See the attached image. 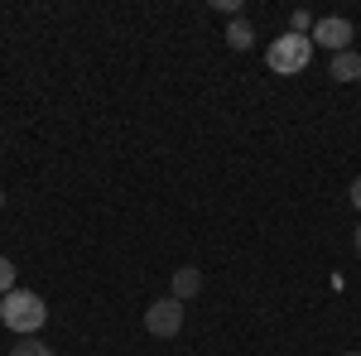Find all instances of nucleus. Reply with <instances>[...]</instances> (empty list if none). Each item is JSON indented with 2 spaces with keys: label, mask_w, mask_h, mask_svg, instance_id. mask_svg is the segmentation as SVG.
<instances>
[{
  "label": "nucleus",
  "mask_w": 361,
  "mask_h": 356,
  "mask_svg": "<svg viewBox=\"0 0 361 356\" xmlns=\"http://www.w3.org/2000/svg\"><path fill=\"white\" fill-rule=\"evenodd\" d=\"M0 207H5V192H0Z\"/></svg>",
  "instance_id": "nucleus-14"
},
{
  "label": "nucleus",
  "mask_w": 361,
  "mask_h": 356,
  "mask_svg": "<svg viewBox=\"0 0 361 356\" xmlns=\"http://www.w3.org/2000/svg\"><path fill=\"white\" fill-rule=\"evenodd\" d=\"M10 356H54V347H44V342H34V337H25L20 347H10Z\"/></svg>",
  "instance_id": "nucleus-8"
},
{
  "label": "nucleus",
  "mask_w": 361,
  "mask_h": 356,
  "mask_svg": "<svg viewBox=\"0 0 361 356\" xmlns=\"http://www.w3.org/2000/svg\"><path fill=\"white\" fill-rule=\"evenodd\" d=\"M313 25H318V20H313L308 10H294V15H289V34H313Z\"/></svg>",
  "instance_id": "nucleus-9"
},
{
  "label": "nucleus",
  "mask_w": 361,
  "mask_h": 356,
  "mask_svg": "<svg viewBox=\"0 0 361 356\" xmlns=\"http://www.w3.org/2000/svg\"><path fill=\"white\" fill-rule=\"evenodd\" d=\"M10 289H15V260H10V255H0V299H5Z\"/></svg>",
  "instance_id": "nucleus-10"
},
{
  "label": "nucleus",
  "mask_w": 361,
  "mask_h": 356,
  "mask_svg": "<svg viewBox=\"0 0 361 356\" xmlns=\"http://www.w3.org/2000/svg\"><path fill=\"white\" fill-rule=\"evenodd\" d=\"M308 58H313V39L308 34H279L270 44V54H265V63H270V73L289 78V73H304Z\"/></svg>",
  "instance_id": "nucleus-2"
},
{
  "label": "nucleus",
  "mask_w": 361,
  "mask_h": 356,
  "mask_svg": "<svg viewBox=\"0 0 361 356\" xmlns=\"http://www.w3.org/2000/svg\"><path fill=\"white\" fill-rule=\"evenodd\" d=\"M328 78H337V82H361V54H357V49H347V54H333V68H328Z\"/></svg>",
  "instance_id": "nucleus-6"
},
{
  "label": "nucleus",
  "mask_w": 361,
  "mask_h": 356,
  "mask_svg": "<svg viewBox=\"0 0 361 356\" xmlns=\"http://www.w3.org/2000/svg\"><path fill=\"white\" fill-rule=\"evenodd\" d=\"M357 255H361V226H357Z\"/></svg>",
  "instance_id": "nucleus-12"
},
{
  "label": "nucleus",
  "mask_w": 361,
  "mask_h": 356,
  "mask_svg": "<svg viewBox=\"0 0 361 356\" xmlns=\"http://www.w3.org/2000/svg\"><path fill=\"white\" fill-rule=\"evenodd\" d=\"M342 356H361V352H342Z\"/></svg>",
  "instance_id": "nucleus-13"
},
{
  "label": "nucleus",
  "mask_w": 361,
  "mask_h": 356,
  "mask_svg": "<svg viewBox=\"0 0 361 356\" xmlns=\"http://www.w3.org/2000/svg\"><path fill=\"white\" fill-rule=\"evenodd\" d=\"M313 44H323V49H333V54H347L352 49V20H342V15H323L313 34H308Z\"/></svg>",
  "instance_id": "nucleus-4"
},
{
  "label": "nucleus",
  "mask_w": 361,
  "mask_h": 356,
  "mask_svg": "<svg viewBox=\"0 0 361 356\" xmlns=\"http://www.w3.org/2000/svg\"><path fill=\"white\" fill-rule=\"evenodd\" d=\"M226 44H231V49H250V44H255V29H250L246 20H231V25H226Z\"/></svg>",
  "instance_id": "nucleus-7"
},
{
  "label": "nucleus",
  "mask_w": 361,
  "mask_h": 356,
  "mask_svg": "<svg viewBox=\"0 0 361 356\" xmlns=\"http://www.w3.org/2000/svg\"><path fill=\"white\" fill-rule=\"evenodd\" d=\"M352 207H357V212H361V178H357V183H352Z\"/></svg>",
  "instance_id": "nucleus-11"
},
{
  "label": "nucleus",
  "mask_w": 361,
  "mask_h": 356,
  "mask_svg": "<svg viewBox=\"0 0 361 356\" xmlns=\"http://www.w3.org/2000/svg\"><path fill=\"white\" fill-rule=\"evenodd\" d=\"M0 323L10 332H20V337H34V332L49 323V308H44L39 294H29V289H10L0 299Z\"/></svg>",
  "instance_id": "nucleus-1"
},
{
  "label": "nucleus",
  "mask_w": 361,
  "mask_h": 356,
  "mask_svg": "<svg viewBox=\"0 0 361 356\" xmlns=\"http://www.w3.org/2000/svg\"><path fill=\"white\" fill-rule=\"evenodd\" d=\"M145 328H149V337H178V332H183V303L178 299H154L145 308Z\"/></svg>",
  "instance_id": "nucleus-3"
},
{
  "label": "nucleus",
  "mask_w": 361,
  "mask_h": 356,
  "mask_svg": "<svg viewBox=\"0 0 361 356\" xmlns=\"http://www.w3.org/2000/svg\"><path fill=\"white\" fill-rule=\"evenodd\" d=\"M202 289V270L197 265H183V270H173V284H169V299H178V303H188Z\"/></svg>",
  "instance_id": "nucleus-5"
}]
</instances>
